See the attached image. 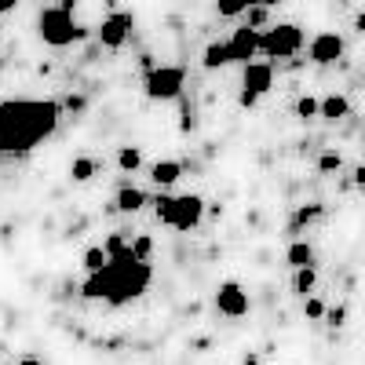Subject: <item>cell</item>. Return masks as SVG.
Instances as JSON below:
<instances>
[{
	"instance_id": "1",
	"label": "cell",
	"mask_w": 365,
	"mask_h": 365,
	"mask_svg": "<svg viewBox=\"0 0 365 365\" xmlns=\"http://www.w3.org/2000/svg\"><path fill=\"white\" fill-rule=\"evenodd\" d=\"M63 103L55 99H4L0 103V158H26L55 135Z\"/></svg>"
},
{
	"instance_id": "2",
	"label": "cell",
	"mask_w": 365,
	"mask_h": 365,
	"mask_svg": "<svg viewBox=\"0 0 365 365\" xmlns=\"http://www.w3.org/2000/svg\"><path fill=\"white\" fill-rule=\"evenodd\" d=\"M150 282H154V267L139 263L128 252L120 259H110L103 270L88 274L84 285H81V296L84 299H103L110 307H128V303H135L150 289Z\"/></svg>"
},
{
	"instance_id": "3",
	"label": "cell",
	"mask_w": 365,
	"mask_h": 365,
	"mask_svg": "<svg viewBox=\"0 0 365 365\" xmlns=\"http://www.w3.org/2000/svg\"><path fill=\"white\" fill-rule=\"evenodd\" d=\"M154 205H158V220L172 230H194L205 216L201 194H161Z\"/></svg>"
},
{
	"instance_id": "4",
	"label": "cell",
	"mask_w": 365,
	"mask_h": 365,
	"mask_svg": "<svg viewBox=\"0 0 365 365\" xmlns=\"http://www.w3.org/2000/svg\"><path fill=\"white\" fill-rule=\"evenodd\" d=\"M37 37L48 48H70L73 41L84 37V29L73 22L70 4H63V8H41V15H37Z\"/></svg>"
},
{
	"instance_id": "5",
	"label": "cell",
	"mask_w": 365,
	"mask_h": 365,
	"mask_svg": "<svg viewBox=\"0 0 365 365\" xmlns=\"http://www.w3.org/2000/svg\"><path fill=\"white\" fill-rule=\"evenodd\" d=\"M143 88H146V99H154V103H175V99H182L187 73H182V66H154V70L146 73Z\"/></svg>"
},
{
	"instance_id": "6",
	"label": "cell",
	"mask_w": 365,
	"mask_h": 365,
	"mask_svg": "<svg viewBox=\"0 0 365 365\" xmlns=\"http://www.w3.org/2000/svg\"><path fill=\"white\" fill-rule=\"evenodd\" d=\"M303 48V29L296 22H278V26H267L259 34V51L270 58H289Z\"/></svg>"
},
{
	"instance_id": "7",
	"label": "cell",
	"mask_w": 365,
	"mask_h": 365,
	"mask_svg": "<svg viewBox=\"0 0 365 365\" xmlns=\"http://www.w3.org/2000/svg\"><path fill=\"white\" fill-rule=\"evenodd\" d=\"M274 88V66L270 63H249L241 73V106H256L259 96Z\"/></svg>"
},
{
	"instance_id": "8",
	"label": "cell",
	"mask_w": 365,
	"mask_h": 365,
	"mask_svg": "<svg viewBox=\"0 0 365 365\" xmlns=\"http://www.w3.org/2000/svg\"><path fill=\"white\" fill-rule=\"evenodd\" d=\"M132 15L128 11H110L103 22H99V29H96V37H99V44L103 48H110V51H117V48H125V41L132 37Z\"/></svg>"
},
{
	"instance_id": "9",
	"label": "cell",
	"mask_w": 365,
	"mask_h": 365,
	"mask_svg": "<svg viewBox=\"0 0 365 365\" xmlns=\"http://www.w3.org/2000/svg\"><path fill=\"white\" fill-rule=\"evenodd\" d=\"M216 311L223 318H245L249 314V292L241 289L237 282H223L216 289Z\"/></svg>"
},
{
	"instance_id": "10",
	"label": "cell",
	"mask_w": 365,
	"mask_h": 365,
	"mask_svg": "<svg viewBox=\"0 0 365 365\" xmlns=\"http://www.w3.org/2000/svg\"><path fill=\"white\" fill-rule=\"evenodd\" d=\"M307 55H311L314 66H332V63L344 55V37H340V34H318V37L311 41Z\"/></svg>"
},
{
	"instance_id": "11",
	"label": "cell",
	"mask_w": 365,
	"mask_h": 365,
	"mask_svg": "<svg viewBox=\"0 0 365 365\" xmlns=\"http://www.w3.org/2000/svg\"><path fill=\"white\" fill-rule=\"evenodd\" d=\"M230 44V58H234V63H252V58H256V51H259V34H256V29H249V26H237L234 29V37L227 41Z\"/></svg>"
},
{
	"instance_id": "12",
	"label": "cell",
	"mask_w": 365,
	"mask_h": 365,
	"mask_svg": "<svg viewBox=\"0 0 365 365\" xmlns=\"http://www.w3.org/2000/svg\"><path fill=\"white\" fill-rule=\"evenodd\" d=\"M146 205H150V194L139 190V187H120V190H117V201H113V208H117V212H128V216L143 212Z\"/></svg>"
},
{
	"instance_id": "13",
	"label": "cell",
	"mask_w": 365,
	"mask_h": 365,
	"mask_svg": "<svg viewBox=\"0 0 365 365\" xmlns=\"http://www.w3.org/2000/svg\"><path fill=\"white\" fill-rule=\"evenodd\" d=\"M150 179H154L161 190H168V187H175V182L182 179V165L179 161H158L154 168H150Z\"/></svg>"
},
{
	"instance_id": "14",
	"label": "cell",
	"mask_w": 365,
	"mask_h": 365,
	"mask_svg": "<svg viewBox=\"0 0 365 365\" xmlns=\"http://www.w3.org/2000/svg\"><path fill=\"white\" fill-rule=\"evenodd\" d=\"M285 259L292 270H307L314 267V249H311V241H292V245L285 249Z\"/></svg>"
},
{
	"instance_id": "15",
	"label": "cell",
	"mask_w": 365,
	"mask_h": 365,
	"mask_svg": "<svg viewBox=\"0 0 365 365\" xmlns=\"http://www.w3.org/2000/svg\"><path fill=\"white\" fill-rule=\"evenodd\" d=\"M234 58H230V44L227 41H216V44H208L205 55H201V66L205 70H220V66H230Z\"/></svg>"
},
{
	"instance_id": "16",
	"label": "cell",
	"mask_w": 365,
	"mask_h": 365,
	"mask_svg": "<svg viewBox=\"0 0 365 365\" xmlns=\"http://www.w3.org/2000/svg\"><path fill=\"white\" fill-rule=\"evenodd\" d=\"M351 117V103L344 96H325L322 99V120H344Z\"/></svg>"
},
{
	"instance_id": "17",
	"label": "cell",
	"mask_w": 365,
	"mask_h": 365,
	"mask_svg": "<svg viewBox=\"0 0 365 365\" xmlns=\"http://www.w3.org/2000/svg\"><path fill=\"white\" fill-rule=\"evenodd\" d=\"M314 285H318V270H314V267H307V270H296V282H292L296 296L307 299V296L314 292Z\"/></svg>"
},
{
	"instance_id": "18",
	"label": "cell",
	"mask_w": 365,
	"mask_h": 365,
	"mask_svg": "<svg viewBox=\"0 0 365 365\" xmlns=\"http://www.w3.org/2000/svg\"><path fill=\"white\" fill-rule=\"evenodd\" d=\"M96 172H99V165L91 161V158H73V161H70V179H73V182H88Z\"/></svg>"
},
{
	"instance_id": "19",
	"label": "cell",
	"mask_w": 365,
	"mask_h": 365,
	"mask_svg": "<svg viewBox=\"0 0 365 365\" xmlns=\"http://www.w3.org/2000/svg\"><path fill=\"white\" fill-rule=\"evenodd\" d=\"M267 22H270V8H263V4H249L245 22H241V26H249V29H256V34H263Z\"/></svg>"
},
{
	"instance_id": "20",
	"label": "cell",
	"mask_w": 365,
	"mask_h": 365,
	"mask_svg": "<svg viewBox=\"0 0 365 365\" xmlns=\"http://www.w3.org/2000/svg\"><path fill=\"white\" fill-rule=\"evenodd\" d=\"M322 216H325V208H322V205H307V208H299V212H296V216H292V223H289V230L296 234L299 227H307V223H314V220H322Z\"/></svg>"
},
{
	"instance_id": "21",
	"label": "cell",
	"mask_w": 365,
	"mask_h": 365,
	"mask_svg": "<svg viewBox=\"0 0 365 365\" xmlns=\"http://www.w3.org/2000/svg\"><path fill=\"white\" fill-rule=\"evenodd\" d=\"M132 256L139 263H150V256H154V237H150V234H135L132 237Z\"/></svg>"
},
{
	"instance_id": "22",
	"label": "cell",
	"mask_w": 365,
	"mask_h": 365,
	"mask_svg": "<svg viewBox=\"0 0 365 365\" xmlns=\"http://www.w3.org/2000/svg\"><path fill=\"white\" fill-rule=\"evenodd\" d=\"M106 263H110V256H106V249H103V245H91V249L84 252V270H88V274L103 270Z\"/></svg>"
},
{
	"instance_id": "23",
	"label": "cell",
	"mask_w": 365,
	"mask_h": 365,
	"mask_svg": "<svg viewBox=\"0 0 365 365\" xmlns=\"http://www.w3.org/2000/svg\"><path fill=\"white\" fill-rule=\"evenodd\" d=\"M117 165H120V172H135L139 165H143V154L135 146H120V154H117Z\"/></svg>"
},
{
	"instance_id": "24",
	"label": "cell",
	"mask_w": 365,
	"mask_h": 365,
	"mask_svg": "<svg viewBox=\"0 0 365 365\" xmlns=\"http://www.w3.org/2000/svg\"><path fill=\"white\" fill-rule=\"evenodd\" d=\"M325 303L318 299V296H307V299H303V318H311V322H325Z\"/></svg>"
},
{
	"instance_id": "25",
	"label": "cell",
	"mask_w": 365,
	"mask_h": 365,
	"mask_svg": "<svg viewBox=\"0 0 365 365\" xmlns=\"http://www.w3.org/2000/svg\"><path fill=\"white\" fill-rule=\"evenodd\" d=\"M296 117H303V120L322 117V103H318V99H311V96H303V99L296 103Z\"/></svg>"
},
{
	"instance_id": "26",
	"label": "cell",
	"mask_w": 365,
	"mask_h": 365,
	"mask_svg": "<svg viewBox=\"0 0 365 365\" xmlns=\"http://www.w3.org/2000/svg\"><path fill=\"white\" fill-rule=\"evenodd\" d=\"M340 168H344V158H340V154H332V150L318 158V172H325V175H329V172H340Z\"/></svg>"
},
{
	"instance_id": "27",
	"label": "cell",
	"mask_w": 365,
	"mask_h": 365,
	"mask_svg": "<svg viewBox=\"0 0 365 365\" xmlns=\"http://www.w3.org/2000/svg\"><path fill=\"white\" fill-rule=\"evenodd\" d=\"M344 322H347V307H344V303H340V307H329V311H325V325L340 329Z\"/></svg>"
},
{
	"instance_id": "28",
	"label": "cell",
	"mask_w": 365,
	"mask_h": 365,
	"mask_svg": "<svg viewBox=\"0 0 365 365\" xmlns=\"http://www.w3.org/2000/svg\"><path fill=\"white\" fill-rule=\"evenodd\" d=\"M84 106H88V99H84V96H70V99L63 103V110H70V113H81Z\"/></svg>"
},
{
	"instance_id": "29",
	"label": "cell",
	"mask_w": 365,
	"mask_h": 365,
	"mask_svg": "<svg viewBox=\"0 0 365 365\" xmlns=\"http://www.w3.org/2000/svg\"><path fill=\"white\" fill-rule=\"evenodd\" d=\"M19 365H44L41 358H34V354H26V358H19Z\"/></svg>"
},
{
	"instance_id": "30",
	"label": "cell",
	"mask_w": 365,
	"mask_h": 365,
	"mask_svg": "<svg viewBox=\"0 0 365 365\" xmlns=\"http://www.w3.org/2000/svg\"><path fill=\"white\" fill-rule=\"evenodd\" d=\"M354 182H358V187H365V165H361V168H354Z\"/></svg>"
},
{
	"instance_id": "31",
	"label": "cell",
	"mask_w": 365,
	"mask_h": 365,
	"mask_svg": "<svg viewBox=\"0 0 365 365\" xmlns=\"http://www.w3.org/2000/svg\"><path fill=\"white\" fill-rule=\"evenodd\" d=\"M15 8V0H0V15H4V11H11Z\"/></svg>"
},
{
	"instance_id": "32",
	"label": "cell",
	"mask_w": 365,
	"mask_h": 365,
	"mask_svg": "<svg viewBox=\"0 0 365 365\" xmlns=\"http://www.w3.org/2000/svg\"><path fill=\"white\" fill-rule=\"evenodd\" d=\"M354 29H358V34H365V15H358V19H354Z\"/></svg>"
}]
</instances>
